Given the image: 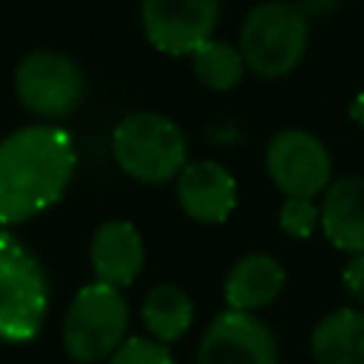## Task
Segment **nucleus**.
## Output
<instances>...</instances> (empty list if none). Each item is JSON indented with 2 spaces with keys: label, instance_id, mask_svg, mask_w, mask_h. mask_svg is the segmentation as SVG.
<instances>
[{
  "label": "nucleus",
  "instance_id": "1a4fd4ad",
  "mask_svg": "<svg viewBox=\"0 0 364 364\" xmlns=\"http://www.w3.org/2000/svg\"><path fill=\"white\" fill-rule=\"evenodd\" d=\"M199 364H279L273 330L253 313L225 310L202 333Z\"/></svg>",
  "mask_w": 364,
  "mask_h": 364
},
{
  "label": "nucleus",
  "instance_id": "aec40b11",
  "mask_svg": "<svg viewBox=\"0 0 364 364\" xmlns=\"http://www.w3.org/2000/svg\"><path fill=\"white\" fill-rule=\"evenodd\" d=\"M344 0H296V6L307 14V17H330L341 9Z\"/></svg>",
  "mask_w": 364,
  "mask_h": 364
},
{
  "label": "nucleus",
  "instance_id": "7ed1b4c3",
  "mask_svg": "<svg viewBox=\"0 0 364 364\" xmlns=\"http://www.w3.org/2000/svg\"><path fill=\"white\" fill-rule=\"evenodd\" d=\"M111 151L117 165L145 185H162L188 165L182 128L154 111H134L119 119L111 134Z\"/></svg>",
  "mask_w": 364,
  "mask_h": 364
},
{
  "label": "nucleus",
  "instance_id": "4468645a",
  "mask_svg": "<svg viewBox=\"0 0 364 364\" xmlns=\"http://www.w3.org/2000/svg\"><path fill=\"white\" fill-rule=\"evenodd\" d=\"M316 364H364V310L338 307L310 333Z\"/></svg>",
  "mask_w": 364,
  "mask_h": 364
},
{
  "label": "nucleus",
  "instance_id": "dca6fc26",
  "mask_svg": "<svg viewBox=\"0 0 364 364\" xmlns=\"http://www.w3.org/2000/svg\"><path fill=\"white\" fill-rule=\"evenodd\" d=\"M191 63H193L196 80L210 91H230L233 85H239V80L247 68L245 57L236 46L213 40V37L191 54Z\"/></svg>",
  "mask_w": 364,
  "mask_h": 364
},
{
  "label": "nucleus",
  "instance_id": "f3484780",
  "mask_svg": "<svg viewBox=\"0 0 364 364\" xmlns=\"http://www.w3.org/2000/svg\"><path fill=\"white\" fill-rule=\"evenodd\" d=\"M108 364H173V358L168 353V344H162L156 338H139L136 336V338L122 341L111 353Z\"/></svg>",
  "mask_w": 364,
  "mask_h": 364
},
{
  "label": "nucleus",
  "instance_id": "0eeeda50",
  "mask_svg": "<svg viewBox=\"0 0 364 364\" xmlns=\"http://www.w3.org/2000/svg\"><path fill=\"white\" fill-rule=\"evenodd\" d=\"M264 165L273 185L287 199H313L330 188L333 159L327 145L301 128L279 131L264 151Z\"/></svg>",
  "mask_w": 364,
  "mask_h": 364
},
{
  "label": "nucleus",
  "instance_id": "6e6552de",
  "mask_svg": "<svg viewBox=\"0 0 364 364\" xmlns=\"http://www.w3.org/2000/svg\"><path fill=\"white\" fill-rule=\"evenodd\" d=\"M219 11L222 0H142L139 26L156 51L185 57L213 37Z\"/></svg>",
  "mask_w": 364,
  "mask_h": 364
},
{
  "label": "nucleus",
  "instance_id": "a211bd4d",
  "mask_svg": "<svg viewBox=\"0 0 364 364\" xmlns=\"http://www.w3.org/2000/svg\"><path fill=\"white\" fill-rule=\"evenodd\" d=\"M318 222H321V208H316L313 199H287L279 213L282 230L296 239H307Z\"/></svg>",
  "mask_w": 364,
  "mask_h": 364
},
{
  "label": "nucleus",
  "instance_id": "423d86ee",
  "mask_svg": "<svg viewBox=\"0 0 364 364\" xmlns=\"http://www.w3.org/2000/svg\"><path fill=\"white\" fill-rule=\"evenodd\" d=\"M14 94L20 105L43 119H63L77 111L85 94L80 65L60 51H28L14 68Z\"/></svg>",
  "mask_w": 364,
  "mask_h": 364
},
{
  "label": "nucleus",
  "instance_id": "20e7f679",
  "mask_svg": "<svg viewBox=\"0 0 364 364\" xmlns=\"http://www.w3.org/2000/svg\"><path fill=\"white\" fill-rule=\"evenodd\" d=\"M48 313V279L28 247L0 225V338L26 344Z\"/></svg>",
  "mask_w": 364,
  "mask_h": 364
},
{
  "label": "nucleus",
  "instance_id": "ddd939ff",
  "mask_svg": "<svg viewBox=\"0 0 364 364\" xmlns=\"http://www.w3.org/2000/svg\"><path fill=\"white\" fill-rule=\"evenodd\" d=\"M284 267L267 253L242 256L225 279V301L230 310L256 313L267 307L284 287Z\"/></svg>",
  "mask_w": 364,
  "mask_h": 364
},
{
  "label": "nucleus",
  "instance_id": "f8f14e48",
  "mask_svg": "<svg viewBox=\"0 0 364 364\" xmlns=\"http://www.w3.org/2000/svg\"><path fill=\"white\" fill-rule=\"evenodd\" d=\"M324 236L344 253H364V179L344 176L330 182L321 202Z\"/></svg>",
  "mask_w": 364,
  "mask_h": 364
},
{
  "label": "nucleus",
  "instance_id": "f257e3e1",
  "mask_svg": "<svg viewBox=\"0 0 364 364\" xmlns=\"http://www.w3.org/2000/svg\"><path fill=\"white\" fill-rule=\"evenodd\" d=\"M77 151L57 125H23L0 139V225H17L51 208L68 188Z\"/></svg>",
  "mask_w": 364,
  "mask_h": 364
},
{
  "label": "nucleus",
  "instance_id": "412c9836",
  "mask_svg": "<svg viewBox=\"0 0 364 364\" xmlns=\"http://www.w3.org/2000/svg\"><path fill=\"white\" fill-rule=\"evenodd\" d=\"M350 114H353V119L364 128V88L355 94V100H353V105H350Z\"/></svg>",
  "mask_w": 364,
  "mask_h": 364
},
{
  "label": "nucleus",
  "instance_id": "9b49d317",
  "mask_svg": "<svg viewBox=\"0 0 364 364\" xmlns=\"http://www.w3.org/2000/svg\"><path fill=\"white\" fill-rule=\"evenodd\" d=\"M91 267L97 282L111 287H128L145 264V247L142 236L131 222L111 219L102 222L91 236Z\"/></svg>",
  "mask_w": 364,
  "mask_h": 364
},
{
  "label": "nucleus",
  "instance_id": "39448f33",
  "mask_svg": "<svg viewBox=\"0 0 364 364\" xmlns=\"http://www.w3.org/2000/svg\"><path fill=\"white\" fill-rule=\"evenodd\" d=\"M128 304L111 284H85L65 310L63 347L77 364H97L125 341Z\"/></svg>",
  "mask_w": 364,
  "mask_h": 364
},
{
  "label": "nucleus",
  "instance_id": "2eb2a0df",
  "mask_svg": "<svg viewBox=\"0 0 364 364\" xmlns=\"http://www.w3.org/2000/svg\"><path fill=\"white\" fill-rule=\"evenodd\" d=\"M142 321H145L151 338L171 344L188 333V327L193 321V301L176 284H156L145 296Z\"/></svg>",
  "mask_w": 364,
  "mask_h": 364
},
{
  "label": "nucleus",
  "instance_id": "6ab92c4d",
  "mask_svg": "<svg viewBox=\"0 0 364 364\" xmlns=\"http://www.w3.org/2000/svg\"><path fill=\"white\" fill-rule=\"evenodd\" d=\"M341 279H344L347 293H350V296L364 307V253H355V256L347 262V267H344Z\"/></svg>",
  "mask_w": 364,
  "mask_h": 364
},
{
  "label": "nucleus",
  "instance_id": "9d476101",
  "mask_svg": "<svg viewBox=\"0 0 364 364\" xmlns=\"http://www.w3.org/2000/svg\"><path fill=\"white\" fill-rule=\"evenodd\" d=\"M176 199L196 222H225L236 208V179L213 159H193L176 176Z\"/></svg>",
  "mask_w": 364,
  "mask_h": 364
},
{
  "label": "nucleus",
  "instance_id": "f03ea898",
  "mask_svg": "<svg viewBox=\"0 0 364 364\" xmlns=\"http://www.w3.org/2000/svg\"><path fill=\"white\" fill-rule=\"evenodd\" d=\"M310 46V17L287 0H267L247 11L239 28L245 65L264 80L287 77Z\"/></svg>",
  "mask_w": 364,
  "mask_h": 364
}]
</instances>
